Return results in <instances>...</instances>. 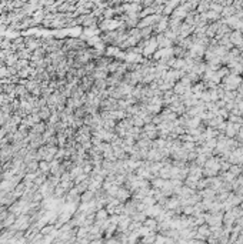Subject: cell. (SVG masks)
<instances>
[{"instance_id":"1","label":"cell","mask_w":243,"mask_h":244,"mask_svg":"<svg viewBox=\"0 0 243 244\" xmlns=\"http://www.w3.org/2000/svg\"><path fill=\"white\" fill-rule=\"evenodd\" d=\"M239 81H240V77H238V76H230V77H227L225 83H226V86H227V89H236V86L239 84Z\"/></svg>"},{"instance_id":"2","label":"cell","mask_w":243,"mask_h":244,"mask_svg":"<svg viewBox=\"0 0 243 244\" xmlns=\"http://www.w3.org/2000/svg\"><path fill=\"white\" fill-rule=\"evenodd\" d=\"M156 41H157V44H159V46L166 47V49H167V47H170V44H172V41L169 40L166 36H159V37L156 39Z\"/></svg>"},{"instance_id":"3","label":"cell","mask_w":243,"mask_h":244,"mask_svg":"<svg viewBox=\"0 0 243 244\" xmlns=\"http://www.w3.org/2000/svg\"><path fill=\"white\" fill-rule=\"evenodd\" d=\"M124 60H126V62H142L140 56L136 54V53H127V54L124 56Z\"/></svg>"},{"instance_id":"4","label":"cell","mask_w":243,"mask_h":244,"mask_svg":"<svg viewBox=\"0 0 243 244\" xmlns=\"http://www.w3.org/2000/svg\"><path fill=\"white\" fill-rule=\"evenodd\" d=\"M39 167H40V170L43 171V173H47V171L50 170V164H49L47 162H43V160L39 163Z\"/></svg>"},{"instance_id":"5","label":"cell","mask_w":243,"mask_h":244,"mask_svg":"<svg viewBox=\"0 0 243 244\" xmlns=\"http://www.w3.org/2000/svg\"><path fill=\"white\" fill-rule=\"evenodd\" d=\"M230 39H232L233 43H238V44H240V43H242V36H240V33H233Z\"/></svg>"},{"instance_id":"6","label":"cell","mask_w":243,"mask_h":244,"mask_svg":"<svg viewBox=\"0 0 243 244\" xmlns=\"http://www.w3.org/2000/svg\"><path fill=\"white\" fill-rule=\"evenodd\" d=\"M92 199V191H86L83 196V200H90Z\"/></svg>"}]
</instances>
